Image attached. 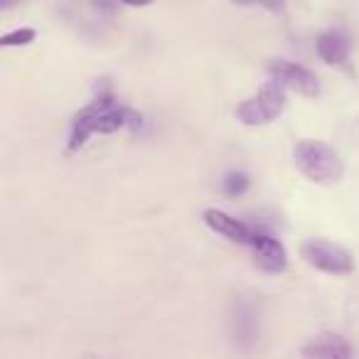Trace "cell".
Returning a JSON list of instances; mask_svg holds the SVG:
<instances>
[{
    "mask_svg": "<svg viewBox=\"0 0 359 359\" xmlns=\"http://www.w3.org/2000/svg\"><path fill=\"white\" fill-rule=\"evenodd\" d=\"M261 334V300L254 293H241L229 310V337L236 347L246 349L259 342Z\"/></svg>",
    "mask_w": 359,
    "mask_h": 359,
    "instance_id": "4",
    "label": "cell"
},
{
    "mask_svg": "<svg viewBox=\"0 0 359 359\" xmlns=\"http://www.w3.org/2000/svg\"><path fill=\"white\" fill-rule=\"evenodd\" d=\"M15 3H18V0H0V8H3V11H8V8H13Z\"/></svg>",
    "mask_w": 359,
    "mask_h": 359,
    "instance_id": "16",
    "label": "cell"
},
{
    "mask_svg": "<svg viewBox=\"0 0 359 359\" xmlns=\"http://www.w3.org/2000/svg\"><path fill=\"white\" fill-rule=\"evenodd\" d=\"M37 37V32L32 27H20V30H13L8 35H3L0 45L3 47H25V45H32Z\"/></svg>",
    "mask_w": 359,
    "mask_h": 359,
    "instance_id": "12",
    "label": "cell"
},
{
    "mask_svg": "<svg viewBox=\"0 0 359 359\" xmlns=\"http://www.w3.org/2000/svg\"><path fill=\"white\" fill-rule=\"evenodd\" d=\"M234 6H241V8H251V6H259L269 13H283L285 8V0H231Z\"/></svg>",
    "mask_w": 359,
    "mask_h": 359,
    "instance_id": "13",
    "label": "cell"
},
{
    "mask_svg": "<svg viewBox=\"0 0 359 359\" xmlns=\"http://www.w3.org/2000/svg\"><path fill=\"white\" fill-rule=\"evenodd\" d=\"M202 222H205L212 231L226 236L229 241H236V244L249 246L251 241H254V236H256V231L251 229L249 224H244V222H239L236 217L226 215V212H222V210H205Z\"/></svg>",
    "mask_w": 359,
    "mask_h": 359,
    "instance_id": "8",
    "label": "cell"
},
{
    "mask_svg": "<svg viewBox=\"0 0 359 359\" xmlns=\"http://www.w3.org/2000/svg\"><path fill=\"white\" fill-rule=\"evenodd\" d=\"M249 246H251V256H254V264L261 271H266V273H283L288 269V251H285V246L276 236L256 231L254 241Z\"/></svg>",
    "mask_w": 359,
    "mask_h": 359,
    "instance_id": "7",
    "label": "cell"
},
{
    "mask_svg": "<svg viewBox=\"0 0 359 359\" xmlns=\"http://www.w3.org/2000/svg\"><path fill=\"white\" fill-rule=\"evenodd\" d=\"M94 3H96V8H101V11L114 13V8H111V0H94Z\"/></svg>",
    "mask_w": 359,
    "mask_h": 359,
    "instance_id": "15",
    "label": "cell"
},
{
    "mask_svg": "<svg viewBox=\"0 0 359 359\" xmlns=\"http://www.w3.org/2000/svg\"><path fill=\"white\" fill-rule=\"evenodd\" d=\"M300 259L315 271L330 276H347L354 271V259L347 249L325 239H308L300 244Z\"/></svg>",
    "mask_w": 359,
    "mask_h": 359,
    "instance_id": "5",
    "label": "cell"
},
{
    "mask_svg": "<svg viewBox=\"0 0 359 359\" xmlns=\"http://www.w3.org/2000/svg\"><path fill=\"white\" fill-rule=\"evenodd\" d=\"M283 109H285L283 84L271 79V81H266L254 96L241 101L234 114L244 126H266L278 118V116L283 114Z\"/></svg>",
    "mask_w": 359,
    "mask_h": 359,
    "instance_id": "3",
    "label": "cell"
},
{
    "mask_svg": "<svg viewBox=\"0 0 359 359\" xmlns=\"http://www.w3.org/2000/svg\"><path fill=\"white\" fill-rule=\"evenodd\" d=\"M303 357H310V359H349L354 354V349L349 347V342L342 337V334H320L315 337L310 344H305L300 349Z\"/></svg>",
    "mask_w": 359,
    "mask_h": 359,
    "instance_id": "9",
    "label": "cell"
},
{
    "mask_svg": "<svg viewBox=\"0 0 359 359\" xmlns=\"http://www.w3.org/2000/svg\"><path fill=\"white\" fill-rule=\"evenodd\" d=\"M138 128L140 126V114L130 111L128 106H121L116 101L111 84L106 79L96 81V96L91 104H86L84 109H79L72 118V130H69V145L67 148L74 153L79 150L86 140L94 133H116V130L126 128Z\"/></svg>",
    "mask_w": 359,
    "mask_h": 359,
    "instance_id": "1",
    "label": "cell"
},
{
    "mask_svg": "<svg viewBox=\"0 0 359 359\" xmlns=\"http://www.w3.org/2000/svg\"><path fill=\"white\" fill-rule=\"evenodd\" d=\"M249 187H251L249 175L241 172V170H231V172H226L224 180H222V190H224L226 197H241Z\"/></svg>",
    "mask_w": 359,
    "mask_h": 359,
    "instance_id": "11",
    "label": "cell"
},
{
    "mask_svg": "<svg viewBox=\"0 0 359 359\" xmlns=\"http://www.w3.org/2000/svg\"><path fill=\"white\" fill-rule=\"evenodd\" d=\"M266 72L271 74V79H276L278 84H283L285 89L295 91L300 96H313L320 94V79L315 72H310L308 67L298 65V62H290V60H269L266 62Z\"/></svg>",
    "mask_w": 359,
    "mask_h": 359,
    "instance_id": "6",
    "label": "cell"
},
{
    "mask_svg": "<svg viewBox=\"0 0 359 359\" xmlns=\"http://www.w3.org/2000/svg\"><path fill=\"white\" fill-rule=\"evenodd\" d=\"M315 50H318V57L325 62V65H344L349 60V40L342 35V32H323L315 42Z\"/></svg>",
    "mask_w": 359,
    "mask_h": 359,
    "instance_id": "10",
    "label": "cell"
},
{
    "mask_svg": "<svg viewBox=\"0 0 359 359\" xmlns=\"http://www.w3.org/2000/svg\"><path fill=\"white\" fill-rule=\"evenodd\" d=\"M123 6H128V8H148V6H153V0H121Z\"/></svg>",
    "mask_w": 359,
    "mask_h": 359,
    "instance_id": "14",
    "label": "cell"
},
{
    "mask_svg": "<svg viewBox=\"0 0 359 359\" xmlns=\"http://www.w3.org/2000/svg\"><path fill=\"white\" fill-rule=\"evenodd\" d=\"M293 163L315 185H337L344 175L339 153L325 140H300L293 148Z\"/></svg>",
    "mask_w": 359,
    "mask_h": 359,
    "instance_id": "2",
    "label": "cell"
}]
</instances>
